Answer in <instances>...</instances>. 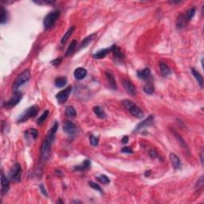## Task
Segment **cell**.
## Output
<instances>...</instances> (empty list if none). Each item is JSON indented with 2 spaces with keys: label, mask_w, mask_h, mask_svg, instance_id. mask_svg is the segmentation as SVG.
I'll return each mask as SVG.
<instances>
[{
  "label": "cell",
  "mask_w": 204,
  "mask_h": 204,
  "mask_svg": "<svg viewBox=\"0 0 204 204\" xmlns=\"http://www.w3.org/2000/svg\"><path fill=\"white\" fill-rule=\"evenodd\" d=\"M1 183H2L1 194H2V195H4L5 194L7 193L9 188H10V181L5 176L3 172L1 173Z\"/></svg>",
  "instance_id": "cell-12"
},
{
  "label": "cell",
  "mask_w": 204,
  "mask_h": 204,
  "mask_svg": "<svg viewBox=\"0 0 204 204\" xmlns=\"http://www.w3.org/2000/svg\"><path fill=\"white\" fill-rule=\"evenodd\" d=\"M192 73L194 75V77L195 78L196 80H197V81H198L200 87L202 88V86H203V78H202V75L199 74V72L198 70H196L195 69H194V68H192Z\"/></svg>",
  "instance_id": "cell-22"
},
{
  "label": "cell",
  "mask_w": 204,
  "mask_h": 204,
  "mask_svg": "<svg viewBox=\"0 0 204 204\" xmlns=\"http://www.w3.org/2000/svg\"><path fill=\"white\" fill-rule=\"evenodd\" d=\"M29 78H30V72L29 70H25L23 72H22L15 79V82L13 84L14 91L16 92L22 85H24L26 82H27L29 80Z\"/></svg>",
  "instance_id": "cell-2"
},
{
  "label": "cell",
  "mask_w": 204,
  "mask_h": 204,
  "mask_svg": "<svg viewBox=\"0 0 204 204\" xmlns=\"http://www.w3.org/2000/svg\"><path fill=\"white\" fill-rule=\"evenodd\" d=\"M74 30H75V26H70V27L69 28V29L66 31V33L64 34V36L62 37V38H61V44H65V42H67V40L70 38V37L72 35V34L74 33Z\"/></svg>",
  "instance_id": "cell-21"
},
{
  "label": "cell",
  "mask_w": 204,
  "mask_h": 204,
  "mask_svg": "<svg viewBox=\"0 0 204 204\" xmlns=\"http://www.w3.org/2000/svg\"><path fill=\"white\" fill-rule=\"evenodd\" d=\"M74 74L76 79H78V80H82V79H84L86 77L87 70L83 67L77 68L75 71H74Z\"/></svg>",
  "instance_id": "cell-14"
},
{
  "label": "cell",
  "mask_w": 204,
  "mask_h": 204,
  "mask_svg": "<svg viewBox=\"0 0 204 204\" xmlns=\"http://www.w3.org/2000/svg\"><path fill=\"white\" fill-rule=\"evenodd\" d=\"M25 135H29V137H32V139L35 140L38 137V131L34 129V128H30V129H29V130L26 132Z\"/></svg>",
  "instance_id": "cell-31"
},
{
  "label": "cell",
  "mask_w": 204,
  "mask_h": 204,
  "mask_svg": "<svg viewBox=\"0 0 204 204\" xmlns=\"http://www.w3.org/2000/svg\"><path fill=\"white\" fill-rule=\"evenodd\" d=\"M65 114L66 116H69V117H75L76 116V111L74 109V107L72 106H68L65 109Z\"/></svg>",
  "instance_id": "cell-29"
},
{
  "label": "cell",
  "mask_w": 204,
  "mask_h": 204,
  "mask_svg": "<svg viewBox=\"0 0 204 204\" xmlns=\"http://www.w3.org/2000/svg\"><path fill=\"white\" fill-rule=\"evenodd\" d=\"M128 136H124L122 139V143H128Z\"/></svg>",
  "instance_id": "cell-43"
},
{
  "label": "cell",
  "mask_w": 204,
  "mask_h": 204,
  "mask_svg": "<svg viewBox=\"0 0 204 204\" xmlns=\"http://www.w3.org/2000/svg\"><path fill=\"white\" fill-rule=\"evenodd\" d=\"M111 51H112V47H109V48L103 49V50H101L97 51V53H95L93 55V57L95 59L104 58V57H105L109 53L111 52Z\"/></svg>",
  "instance_id": "cell-17"
},
{
  "label": "cell",
  "mask_w": 204,
  "mask_h": 204,
  "mask_svg": "<svg viewBox=\"0 0 204 204\" xmlns=\"http://www.w3.org/2000/svg\"><path fill=\"white\" fill-rule=\"evenodd\" d=\"M77 47V41L76 40H73L72 42L70 43V45L68 47L67 50L65 52V57H68V56H70V55L74 53V51L75 50V48Z\"/></svg>",
  "instance_id": "cell-25"
},
{
  "label": "cell",
  "mask_w": 204,
  "mask_h": 204,
  "mask_svg": "<svg viewBox=\"0 0 204 204\" xmlns=\"http://www.w3.org/2000/svg\"><path fill=\"white\" fill-rule=\"evenodd\" d=\"M160 72H161V74H162L164 77H165V78L171 74V70L169 66L167 65L166 63H164V62H161V63L160 64Z\"/></svg>",
  "instance_id": "cell-18"
},
{
  "label": "cell",
  "mask_w": 204,
  "mask_h": 204,
  "mask_svg": "<svg viewBox=\"0 0 204 204\" xmlns=\"http://www.w3.org/2000/svg\"><path fill=\"white\" fill-rule=\"evenodd\" d=\"M202 186H203V176H201L200 177V179H199L198 182H197V185H196V187H198L199 189L200 187H202Z\"/></svg>",
  "instance_id": "cell-41"
},
{
  "label": "cell",
  "mask_w": 204,
  "mask_h": 204,
  "mask_svg": "<svg viewBox=\"0 0 204 204\" xmlns=\"http://www.w3.org/2000/svg\"><path fill=\"white\" fill-rule=\"evenodd\" d=\"M96 36H97V34H90V35L88 36V37H86V38H85L84 40L81 42L80 47H79V49L85 48V47H86L88 45H89V43H90V42H92L93 39H94V38L96 37Z\"/></svg>",
  "instance_id": "cell-20"
},
{
  "label": "cell",
  "mask_w": 204,
  "mask_h": 204,
  "mask_svg": "<svg viewBox=\"0 0 204 204\" xmlns=\"http://www.w3.org/2000/svg\"><path fill=\"white\" fill-rule=\"evenodd\" d=\"M63 130L68 135H73L76 132V126L70 120H65L63 124Z\"/></svg>",
  "instance_id": "cell-10"
},
{
  "label": "cell",
  "mask_w": 204,
  "mask_h": 204,
  "mask_svg": "<svg viewBox=\"0 0 204 204\" xmlns=\"http://www.w3.org/2000/svg\"><path fill=\"white\" fill-rule=\"evenodd\" d=\"M148 154H149V156H151V158H152V159H155V158L157 157L158 156V153L157 152H156V150L154 149V148H152V149L150 150L149 152H148Z\"/></svg>",
  "instance_id": "cell-38"
},
{
  "label": "cell",
  "mask_w": 204,
  "mask_h": 204,
  "mask_svg": "<svg viewBox=\"0 0 204 204\" xmlns=\"http://www.w3.org/2000/svg\"><path fill=\"white\" fill-rule=\"evenodd\" d=\"M123 105L124 108L130 112L133 116L138 118V119H141L143 117V112L137 106L136 104H134L133 101H129V100H124L122 101Z\"/></svg>",
  "instance_id": "cell-1"
},
{
  "label": "cell",
  "mask_w": 204,
  "mask_h": 204,
  "mask_svg": "<svg viewBox=\"0 0 204 204\" xmlns=\"http://www.w3.org/2000/svg\"><path fill=\"white\" fill-rule=\"evenodd\" d=\"M173 132H174V133H175L174 135L175 136V137H176L177 139H178V141H179V143H181V145L183 146V147H184L185 149H187V152H189V151H188V148H187V146L186 145L185 142H184V141H183V140L181 138L180 136H179V135H178V133H175V131H173Z\"/></svg>",
  "instance_id": "cell-35"
},
{
  "label": "cell",
  "mask_w": 204,
  "mask_h": 204,
  "mask_svg": "<svg viewBox=\"0 0 204 204\" xmlns=\"http://www.w3.org/2000/svg\"><path fill=\"white\" fill-rule=\"evenodd\" d=\"M48 115H49V111L48 110H46V111L41 115L40 117L38 118V120H37V123H38V124H42V123L44 122L45 120H47V118L48 117Z\"/></svg>",
  "instance_id": "cell-33"
},
{
  "label": "cell",
  "mask_w": 204,
  "mask_h": 204,
  "mask_svg": "<svg viewBox=\"0 0 204 204\" xmlns=\"http://www.w3.org/2000/svg\"><path fill=\"white\" fill-rule=\"evenodd\" d=\"M93 112L97 115V117L101 118V119H104V118L106 117V113H105V110L100 106H95L93 108Z\"/></svg>",
  "instance_id": "cell-24"
},
{
  "label": "cell",
  "mask_w": 204,
  "mask_h": 204,
  "mask_svg": "<svg viewBox=\"0 0 204 204\" xmlns=\"http://www.w3.org/2000/svg\"><path fill=\"white\" fill-rule=\"evenodd\" d=\"M72 91V87L69 86L66 88L63 89V90L60 91L57 95H56V99H57V102L60 104L65 103V101H67L69 97H70V93Z\"/></svg>",
  "instance_id": "cell-7"
},
{
  "label": "cell",
  "mask_w": 204,
  "mask_h": 204,
  "mask_svg": "<svg viewBox=\"0 0 204 204\" xmlns=\"http://www.w3.org/2000/svg\"><path fill=\"white\" fill-rule=\"evenodd\" d=\"M66 83H67V80L65 78H56L54 81L55 86L57 87V88H62L66 85Z\"/></svg>",
  "instance_id": "cell-27"
},
{
  "label": "cell",
  "mask_w": 204,
  "mask_h": 204,
  "mask_svg": "<svg viewBox=\"0 0 204 204\" xmlns=\"http://www.w3.org/2000/svg\"><path fill=\"white\" fill-rule=\"evenodd\" d=\"M123 86L127 93H129L132 96H135L137 94V89L134 85L129 80H124L123 81Z\"/></svg>",
  "instance_id": "cell-9"
},
{
  "label": "cell",
  "mask_w": 204,
  "mask_h": 204,
  "mask_svg": "<svg viewBox=\"0 0 204 204\" xmlns=\"http://www.w3.org/2000/svg\"><path fill=\"white\" fill-rule=\"evenodd\" d=\"M154 86L152 84V83H147V84H146L145 85H144V87H143V91H144V93H147V94H152V93H154Z\"/></svg>",
  "instance_id": "cell-30"
},
{
  "label": "cell",
  "mask_w": 204,
  "mask_h": 204,
  "mask_svg": "<svg viewBox=\"0 0 204 204\" xmlns=\"http://www.w3.org/2000/svg\"><path fill=\"white\" fill-rule=\"evenodd\" d=\"M60 15V12L57 11H52V12L49 13L48 15L45 17L44 21H43V25L46 29H50L54 25V23L57 21V19L59 18Z\"/></svg>",
  "instance_id": "cell-5"
},
{
  "label": "cell",
  "mask_w": 204,
  "mask_h": 204,
  "mask_svg": "<svg viewBox=\"0 0 204 204\" xmlns=\"http://www.w3.org/2000/svg\"><path fill=\"white\" fill-rule=\"evenodd\" d=\"M200 157H201V163H202V164H203V152H201Z\"/></svg>",
  "instance_id": "cell-44"
},
{
  "label": "cell",
  "mask_w": 204,
  "mask_h": 204,
  "mask_svg": "<svg viewBox=\"0 0 204 204\" xmlns=\"http://www.w3.org/2000/svg\"><path fill=\"white\" fill-rule=\"evenodd\" d=\"M196 9L195 7H192V8H190L188 11L186 12L185 15H184V19H185L186 22L190 21L191 19H192V18L194 17V15L195 14Z\"/></svg>",
  "instance_id": "cell-26"
},
{
  "label": "cell",
  "mask_w": 204,
  "mask_h": 204,
  "mask_svg": "<svg viewBox=\"0 0 204 204\" xmlns=\"http://www.w3.org/2000/svg\"><path fill=\"white\" fill-rule=\"evenodd\" d=\"M61 61H62V57H58V58H56L54 59V60H53V61H51V64L54 65H57L61 63Z\"/></svg>",
  "instance_id": "cell-39"
},
{
  "label": "cell",
  "mask_w": 204,
  "mask_h": 204,
  "mask_svg": "<svg viewBox=\"0 0 204 204\" xmlns=\"http://www.w3.org/2000/svg\"><path fill=\"white\" fill-rule=\"evenodd\" d=\"M22 97V93H20L19 91L15 92V93H14V95L11 97V99L9 100V101L6 103V107H7L8 109H11V108L15 107V105H17L20 102Z\"/></svg>",
  "instance_id": "cell-8"
},
{
  "label": "cell",
  "mask_w": 204,
  "mask_h": 204,
  "mask_svg": "<svg viewBox=\"0 0 204 204\" xmlns=\"http://www.w3.org/2000/svg\"><path fill=\"white\" fill-rule=\"evenodd\" d=\"M170 160L174 168L175 169L180 168L181 161L180 160H179V158L178 157L175 153H172V152L170 153Z\"/></svg>",
  "instance_id": "cell-16"
},
{
  "label": "cell",
  "mask_w": 204,
  "mask_h": 204,
  "mask_svg": "<svg viewBox=\"0 0 204 204\" xmlns=\"http://www.w3.org/2000/svg\"><path fill=\"white\" fill-rule=\"evenodd\" d=\"M153 120H154V116H152V115H150V116H148L147 119H146V120H143V121H141L140 123H139V124H137V127H136V128H135V132L140 131V129H142V128H144V127L149 126L150 124L153 122Z\"/></svg>",
  "instance_id": "cell-13"
},
{
  "label": "cell",
  "mask_w": 204,
  "mask_h": 204,
  "mask_svg": "<svg viewBox=\"0 0 204 204\" xmlns=\"http://www.w3.org/2000/svg\"><path fill=\"white\" fill-rule=\"evenodd\" d=\"M97 180L100 181L101 183L103 184H108V183H110V179H109V177H107L105 175H101L100 176H98L97 178Z\"/></svg>",
  "instance_id": "cell-34"
},
{
  "label": "cell",
  "mask_w": 204,
  "mask_h": 204,
  "mask_svg": "<svg viewBox=\"0 0 204 204\" xmlns=\"http://www.w3.org/2000/svg\"><path fill=\"white\" fill-rule=\"evenodd\" d=\"M90 143L93 146H97L98 145V143H99V139H98L97 137H93V136H91Z\"/></svg>",
  "instance_id": "cell-37"
},
{
  "label": "cell",
  "mask_w": 204,
  "mask_h": 204,
  "mask_svg": "<svg viewBox=\"0 0 204 204\" xmlns=\"http://www.w3.org/2000/svg\"><path fill=\"white\" fill-rule=\"evenodd\" d=\"M112 52L113 54L114 58L116 60H122L124 58V54L122 51L120 50V49L118 47H116V45H112Z\"/></svg>",
  "instance_id": "cell-15"
},
{
  "label": "cell",
  "mask_w": 204,
  "mask_h": 204,
  "mask_svg": "<svg viewBox=\"0 0 204 204\" xmlns=\"http://www.w3.org/2000/svg\"><path fill=\"white\" fill-rule=\"evenodd\" d=\"M186 23V20L184 19V15H180L177 19V26L178 28H183Z\"/></svg>",
  "instance_id": "cell-32"
},
{
  "label": "cell",
  "mask_w": 204,
  "mask_h": 204,
  "mask_svg": "<svg viewBox=\"0 0 204 204\" xmlns=\"http://www.w3.org/2000/svg\"><path fill=\"white\" fill-rule=\"evenodd\" d=\"M137 74L138 78H140V79H143V80H145V79H147V78L150 76V74H151V70H150V69H148V68H145V69H143V70L137 71Z\"/></svg>",
  "instance_id": "cell-19"
},
{
  "label": "cell",
  "mask_w": 204,
  "mask_h": 204,
  "mask_svg": "<svg viewBox=\"0 0 204 204\" xmlns=\"http://www.w3.org/2000/svg\"><path fill=\"white\" fill-rule=\"evenodd\" d=\"M22 168L19 164H15L12 167L11 171H10V178L13 182H19L21 180L22 175Z\"/></svg>",
  "instance_id": "cell-6"
},
{
  "label": "cell",
  "mask_w": 204,
  "mask_h": 204,
  "mask_svg": "<svg viewBox=\"0 0 204 204\" xmlns=\"http://www.w3.org/2000/svg\"><path fill=\"white\" fill-rule=\"evenodd\" d=\"M7 21V12L3 6L1 7V16H0V23L4 24Z\"/></svg>",
  "instance_id": "cell-28"
},
{
  "label": "cell",
  "mask_w": 204,
  "mask_h": 204,
  "mask_svg": "<svg viewBox=\"0 0 204 204\" xmlns=\"http://www.w3.org/2000/svg\"><path fill=\"white\" fill-rule=\"evenodd\" d=\"M38 111H39V108L37 105H34V106L28 108L26 110L19 118L18 122H25L29 118L34 117L38 114Z\"/></svg>",
  "instance_id": "cell-4"
},
{
  "label": "cell",
  "mask_w": 204,
  "mask_h": 204,
  "mask_svg": "<svg viewBox=\"0 0 204 204\" xmlns=\"http://www.w3.org/2000/svg\"><path fill=\"white\" fill-rule=\"evenodd\" d=\"M40 190L41 192H42V193L44 195L47 196V190H46V188H45V187L43 186V184H41L40 185Z\"/></svg>",
  "instance_id": "cell-42"
},
{
  "label": "cell",
  "mask_w": 204,
  "mask_h": 204,
  "mask_svg": "<svg viewBox=\"0 0 204 204\" xmlns=\"http://www.w3.org/2000/svg\"><path fill=\"white\" fill-rule=\"evenodd\" d=\"M51 143H52V142H50L47 138L42 142V147H41V161L42 162L47 161L50 156Z\"/></svg>",
  "instance_id": "cell-3"
},
{
  "label": "cell",
  "mask_w": 204,
  "mask_h": 204,
  "mask_svg": "<svg viewBox=\"0 0 204 204\" xmlns=\"http://www.w3.org/2000/svg\"><path fill=\"white\" fill-rule=\"evenodd\" d=\"M121 152H124V153H133V150H132V148H131L130 147H124L121 149Z\"/></svg>",
  "instance_id": "cell-40"
},
{
  "label": "cell",
  "mask_w": 204,
  "mask_h": 204,
  "mask_svg": "<svg viewBox=\"0 0 204 204\" xmlns=\"http://www.w3.org/2000/svg\"><path fill=\"white\" fill-rule=\"evenodd\" d=\"M88 184H89V186H90L92 188H93V189L97 190V191L100 192V193H103V191H102V189H101V187H100V185H98L97 183H94V182H93V181H90V182H88Z\"/></svg>",
  "instance_id": "cell-36"
},
{
  "label": "cell",
  "mask_w": 204,
  "mask_h": 204,
  "mask_svg": "<svg viewBox=\"0 0 204 204\" xmlns=\"http://www.w3.org/2000/svg\"><path fill=\"white\" fill-rule=\"evenodd\" d=\"M90 166H91L90 160H85L84 162L82 163L81 164H80V165H78V166L75 167V168H74V170H76V171H85V170H87V169L89 168H90Z\"/></svg>",
  "instance_id": "cell-23"
},
{
  "label": "cell",
  "mask_w": 204,
  "mask_h": 204,
  "mask_svg": "<svg viewBox=\"0 0 204 204\" xmlns=\"http://www.w3.org/2000/svg\"><path fill=\"white\" fill-rule=\"evenodd\" d=\"M105 77H106L108 84H109L110 88L114 89V90H116V88H117V85H116V80H115V78H114L113 74L109 70H107V71L105 72Z\"/></svg>",
  "instance_id": "cell-11"
},
{
  "label": "cell",
  "mask_w": 204,
  "mask_h": 204,
  "mask_svg": "<svg viewBox=\"0 0 204 204\" xmlns=\"http://www.w3.org/2000/svg\"><path fill=\"white\" fill-rule=\"evenodd\" d=\"M150 174H151V171H146V173L144 174V175H145V176H149Z\"/></svg>",
  "instance_id": "cell-45"
}]
</instances>
